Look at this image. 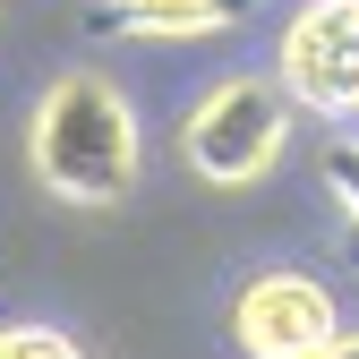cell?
I'll return each mask as SVG.
<instances>
[{"mask_svg":"<svg viewBox=\"0 0 359 359\" xmlns=\"http://www.w3.org/2000/svg\"><path fill=\"white\" fill-rule=\"evenodd\" d=\"M26 154H34V180L60 205H120L137 189V111H128V95L111 77L69 69L34 103Z\"/></svg>","mask_w":359,"mask_h":359,"instance_id":"obj_1","label":"cell"},{"mask_svg":"<svg viewBox=\"0 0 359 359\" xmlns=\"http://www.w3.org/2000/svg\"><path fill=\"white\" fill-rule=\"evenodd\" d=\"M291 137V95L265 69H240V77H214L189 128H180V146H189V163L214 180V189H240V180H257L265 163L283 154Z\"/></svg>","mask_w":359,"mask_h":359,"instance_id":"obj_2","label":"cell"},{"mask_svg":"<svg viewBox=\"0 0 359 359\" xmlns=\"http://www.w3.org/2000/svg\"><path fill=\"white\" fill-rule=\"evenodd\" d=\"M274 86L325 120H359V0H299L274 43Z\"/></svg>","mask_w":359,"mask_h":359,"instance_id":"obj_3","label":"cell"},{"mask_svg":"<svg viewBox=\"0 0 359 359\" xmlns=\"http://www.w3.org/2000/svg\"><path fill=\"white\" fill-rule=\"evenodd\" d=\"M334 334H342L334 291H325L317 274H291V265L257 274V283L231 299V342H240L248 359H317Z\"/></svg>","mask_w":359,"mask_h":359,"instance_id":"obj_4","label":"cell"},{"mask_svg":"<svg viewBox=\"0 0 359 359\" xmlns=\"http://www.w3.org/2000/svg\"><path fill=\"white\" fill-rule=\"evenodd\" d=\"M257 0H103L95 34H128V43H197V34H231L248 26Z\"/></svg>","mask_w":359,"mask_h":359,"instance_id":"obj_5","label":"cell"},{"mask_svg":"<svg viewBox=\"0 0 359 359\" xmlns=\"http://www.w3.org/2000/svg\"><path fill=\"white\" fill-rule=\"evenodd\" d=\"M0 359H86L60 325H0Z\"/></svg>","mask_w":359,"mask_h":359,"instance_id":"obj_6","label":"cell"},{"mask_svg":"<svg viewBox=\"0 0 359 359\" xmlns=\"http://www.w3.org/2000/svg\"><path fill=\"white\" fill-rule=\"evenodd\" d=\"M325 189L342 197V214H351V240H359V137H334V146H325Z\"/></svg>","mask_w":359,"mask_h":359,"instance_id":"obj_7","label":"cell"},{"mask_svg":"<svg viewBox=\"0 0 359 359\" xmlns=\"http://www.w3.org/2000/svg\"><path fill=\"white\" fill-rule=\"evenodd\" d=\"M317 359H359V334H334V342H325Z\"/></svg>","mask_w":359,"mask_h":359,"instance_id":"obj_8","label":"cell"},{"mask_svg":"<svg viewBox=\"0 0 359 359\" xmlns=\"http://www.w3.org/2000/svg\"><path fill=\"white\" fill-rule=\"evenodd\" d=\"M351 257H359V240H351Z\"/></svg>","mask_w":359,"mask_h":359,"instance_id":"obj_9","label":"cell"}]
</instances>
